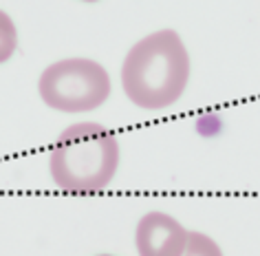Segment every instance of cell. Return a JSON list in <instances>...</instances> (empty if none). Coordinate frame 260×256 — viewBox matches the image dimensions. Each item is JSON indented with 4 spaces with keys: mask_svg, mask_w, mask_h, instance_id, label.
<instances>
[{
    "mask_svg": "<svg viewBox=\"0 0 260 256\" xmlns=\"http://www.w3.org/2000/svg\"><path fill=\"white\" fill-rule=\"evenodd\" d=\"M18 49V29L9 14L0 9V64L7 62Z\"/></svg>",
    "mask_w": 260,
    "mask_h": 256,
    "instance_id": "cell-5",
    "label": "cell"
},
{
    "mask_svg": "<svg viewBox=\"0 0 260 256\" xmlns=\"http://www.w3.org/2000/svg\"><path fill=\"white\" fill-rule=\"evenodd\" d=\"M190 55L174 29H159L135 42L121 64V89L137 108L164 110L183 95Z\"/></svg>",
    "mask_w": 260,
    "mask_h": 256,
    "instance_id": "cell-1",
    "label": "cell"
},
{
    "mask_svg": "<svg viewBox=\"0 0 260 256\" xmlns=\"http://www.w3.org/2000/svg\"><path fill=\"white\" fill-rule=\"evenodd\" d=\"M187 245V230L166 212H148L135 230L139 256H181Z\"/></svg>",
    "mask_w": 260,
    "mask_h": 256,
    "instance_id": "cell-4",
    "label": "cell"
},
{
    "mask_svg": "<svg viewBox=\"0 0 260 256\" xmlns=\"http://www.w3.org/2000/svg\"><path fill=\"white\" fill-rule=\"evenodd\" d=\"M117 166V137L97 122L71 124L49 155L51 179L67 192H100L115 179Z\"/></svg>",
    "mask_w": 260,
    "mask_h": 256,
    "instance_id": "cell-2",
    "label": "cell"
},
{
    "mask_svg": "<svg viewBox=\"0 0 260 256\" xmlns=\"http://www.w3.org/2000/svg\"><path fill=\"white\" fill-rule=\"evenodd\" d=\"M38 93L49 108L60 113H88L110 95V75L88 58H64L49 64L38 80Z\"/></svg>",
    "mask_w": 260,
    "mask_h": 256,
    "instance_id": "cell-3",
    "label": "cell"
},
{
    "mask_svg": "<svg viewBox=\"0 0 260 256\" xmlns=\"http://www.w3.org/2000/svg\"><path fill=\"white\" fill-rule=\"evenodd\" d=\"M97 256H113V254H97Z\"/></svg>",
    "mask_w": 260,
    "mask_h": 256,
    "instance_id": "cell-8",
    "label": "cell"
},
{
    "mask_svg": "<svg viewBox=\"0 0 260 256\" xmlns=\"http://www.w3.org/2000/svg\"><path fill=\"white\" fill-rule=\"evenodd\" d=\"M82 3H100V0H82Z\"/></svg>",
    "mask_w": 260,
    "mask_h": 256,
    "instance_id": "cell-7",
    "label": "cell"
},
{
    "mask_svg": "<svg viewBox=\"0 0 260 256\" xmlns=\"http://www.w3.org/2000/svg\"><path fill=\"white\" fill-rule=\"evenodd\" d=\"M181 256H223L218 243L203 232H187V245Z\"/></svg>",
    "mask_w": 260,
    "mask_h": 256,
    "instance_id": "cell-6",
    "label": "cell"
}]
</instances>
